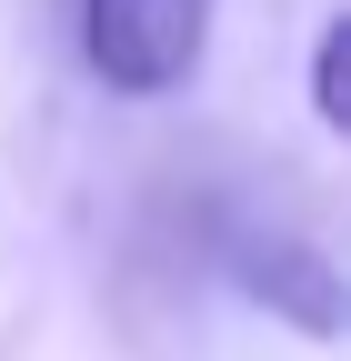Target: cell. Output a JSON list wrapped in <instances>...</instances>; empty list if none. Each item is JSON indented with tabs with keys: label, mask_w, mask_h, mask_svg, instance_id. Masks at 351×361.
I'll use <instances>...</instances> for the list:
<instances>
[{
	"label": "cell",
	"mask_w": 351,
	"mask_h": 361,
	"mask_svg": "<svg viewBox=\"0 0 351 361\" xmlns=\"http://www.w3.org/2000/svg\"><path fill=\"white\" fill-rule=\"evenodd\" d=\"M241 291H251L261 311H281V322H301L312 341L341 331V281H331V261H321L312 241H251V251H241Z\"/></svg>",
	"instance_id": "obj_2"
},
{
	"label": "cell",
	"mask_w": 351,
	"mask_h": 361,
	"mask_svg": "<svg viewBox=\"0 0 351 361\" xmlns=\"http://www.w3.org/2000/svg\"><path fill=\"white\" fill-rule=\"evenodd\" d=\"M211 51V0H80V61L121 101L181 90Z\"/></svg>",
	"instance_id": "obj_1"
},
{
	"label": "cell",
	"mask_w": 351,
	"mask_h": 361,
	"mask_svg": "<svg viewBox=\"0 0 351 361\" xmlns=\"http://www.w3.org/2000/svg\"><path fill=\"white\" fill-rule=\"evenodd\" d=\"M312 121L331 130H351V11H331L321 20V51H312Z\"/></svg>",
	"instance_id": "obj_3"
}]
</instances>
